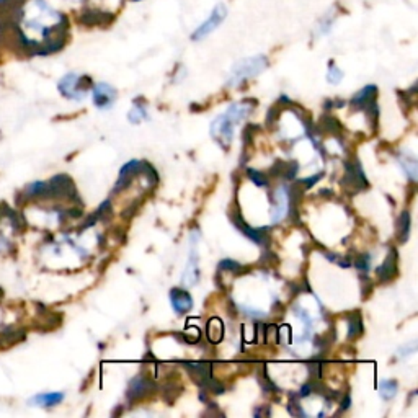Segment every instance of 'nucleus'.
I'll list each match as a JSON object with an SVG mask.
<instances>
[{"label":"nucleus","instance_id":"nucleus-15","mask_svg":"<svg viewBox=\"0 0 418 418\" xmlns=\"http://www.w3.org/2000/svg\"><path fill=\"white\" fill-rule=\"evenodd\" d=\"M186 370L199 385H204L211 379V365L209 363H186Z\"/></svg>","mask_w":418,"mask_h":418},{"label":"nucleus","instance_id":"nucleus-4","mask_svg":"<svg viewBox=\"0 0 418 418\" xmlns=\"http://www.w3.org/2000/svg\"><path fill=\"white\" fill-rule=\"evenodd\" d=\"M59 92L71 100H84L89 89H92V80L87 75H79L75 72H69L59 80Z\"/></svg>","mask_w":418,"mask_h":418},{"label":"nucleus","instance_id":"nucleus-31","mask_svg":"<svg viewBox=\"0 0 418 418\" xmlns=\"http://www.w3.org/2000/svg\"><path fill=\"white\" fill-rule=\"evenodd\" d=\"M349 402H352V401H349V395H345V399H343V402H342V412L347 410V408L349 407Z\"/></svg>","mask_w":418,"mask_h":418},{"label":"nucleus","instance_id":"nucleus-29","mask_svg":"<svg viewBox=\"0 0 418 418\" xmlns=\"http://www.w3.org/2000/svg\"><path fill=\"white\" fill-rule=\"evenodd\" d=\"M415 352H417V343L412 342L410 345H407V347H403V348L399 349V356H401V358L408 356V354H412V353H415Z\"/></svg>","mask_w":418,"mask_h":418},{"label":"nucleus","instance_id":"nucleus-22","mask_svg":"<svg viewBox=\"0 0 418 418\" xmlns=\"http://www.w3.org/2000/svg\"><path fill=\"white\" fill-rule=\"evenodd\" d=\"M342 79H343V71L340 69V67L335 66L334 62H330L329 71H327V82L337 85V84H340V82H342Z\"/></svg>","mask_w":418,"mask_h":418},{"label":"nucleus","instance_id":"nucleus-18","mask_svg":"<svg viewBox=\"0 0 418 418\" xmlns=\"http://www.w3.org/2000/svg\"><path fill=\"white\" fill-rule=\"evenodd\" d=\"M335 25V8H331L325 13L324 17L320 18L319 24H317V30H316V36H325L329 35L331 28H334Z\"/></svg>","mask_w":418,"mask_h":418},{"label":"nucleus","instance_id":"nucleus-10","mask_svg":"<svg viewBox=\"0 0 418 418\" xmlns=\"http://www.w3.org/2000/svg\"><path fill=\"white\" fill-rule=\"evenodd\" d=\"M289 209V198L286 186H280L273 194V212H271V222H278L288 215Z\"/></svg>","mask_w":418,"mask_h":418},{"label":"nucleus","instance_id":"nucleus-14","mask_svg":"<svg viewBox=\"0 0 418 418\" xmlns=\"http://www.w3.org/2000/svg\"><path fill=\"white\" fill-rule=\"evenodd\" d=\"M376 93H378V89L374 85H367L352 98V107L356 110H365L372 102H376Z\"/></svg>","mask_w":418,"mask_h":418},{"label":"nucleus","instance_id":"nucleus-21","mask_svg":"<svg viewBox=\"0 0 418 418\" xmlns=\"http://www.w3.org/2000/svg\"><path fill=\"white\" fill-rule=\"evenodd\" d=\"M397 227H399V239H401V242H407L408 234H410V212L408 211L402 212L401 217H399Z\"/></svg>","mask_w":418,"mask_h":418},{"label":"nucleus","instance_id":"nucleus-1","mask_svg":"<svg viewBox=\"0 0 418 418\" xmlns=\"http://www.w3.org/2000/svg\"><path fill=\"white\" fill-rule=\"evenodd\" d=\"M7 21L8 38L31 54L59 51L69 33V18L54 0H18Z\"/></svg>","mask_w":418,"mask_h":418},{"label":"nucleus","instance_id":"nucleus-3","mask_svg":"<svg viewBox=\"0 0 418 418\" xmlns=\"http://www.w3.org/2000/svg\"><path fill=\"white\" fill-rule=\"evenodd\" d=\"M268 67V57L262 56H252V57H244L239 62H235L233 69H230L229 79H227V85L229 87H239L240 84L253 77L260 75L263 71Z\"/></svg>","mask_w":418,"mask_h":418},{"label":"nucleus","instance_id":"nucleus-16","mask_svg":"<svg viewBox=\"0 0 418 418\" xmlns=\"http://www.w3.org/2000/svg\"><path fill=\"white\" fill-rule=\"evenodd\" d=\"M111 15L108 12L100 10V8L87 7L80 13V21L85 25H102L107 20H110Z\"/></svg>","mask_w":418,"mask_h":418},{"label":"nucleus","instance_id":"nucleus-9","mask_svg":"<svg viewBox=\"0 0 418 418\" xmlns=\"http://www.w3.org/2000/svg\"><path fill=\"white\" fill-rule=\"evenodd\" d=\"M198 239V230L197 235H194V230L192 233V253H190V262L188 266H186V271L183 275V284L185 286H193L198 283L199 280V270H198V248L194 245V240Z\"/></svg>","mask_w":418,"mask_h":418},{"label":"nucleus","instance_id":"nucleus-6","mask_svg":"<svg viewBox=\"0 0 418 418\" xmlns=\"http://www.w3.org/2000/svg\"><path fill=\"white\" fill-rule=\"evenodd\" d=\"M345 188H348L349 192L356 193L365 190L367 186V180L363 172V167L358 162H347L345 163V176H343Z\"/></svg>","mask_w":418,"mask_h":418},{"label":"nucleus","instance_id":"nucleus-23","mask_svg":"<svg viewBox=\"0 0 418 418\" xmlns=\"http://www.w3.org/2000/svg\"><path fill=\"white\" fill-rule=\"evenodd\" d=\"M401 163H402V167L403 169H406V172H407V175L410 176V179L415 181L417 180V161H415V157H401Z\"/></svg>","mask_w":418,"mask_h":418},{"label":"nucleus","instance_id":"nucleus-12","mask_svg":"<svg viewBox=\"0 0 418 418\" xmlns=\"http://www.w3.org/2000/svg\"><path fill=\"white\" fill-rule=\"evenodd\" d=\"M376 273H378V278L379 281H383V283H388V281L395 278V275H397V250H389L388 257H385L383 265L376 270Z\"/></svg>","mask_w":418,"mask_h":418},{"label":"nucleus","instance_id":"nucleus-2","mask_svg":"<svg viewBox=\"0 0 418 418\" xmlns=\"http://www.w3.org/2000/svg\"><path fill=\"white\" fill-rule=\"evenodd\" d=\"M253 110V104L234 103L227 108L224 115L217 116L211 125V136L224 147H229L234 138L235 125Z\"/></svg>","mask_w":418,"mask_h":418},{"label":"nucleus","instance_id":"nucleus-19","mask_svg":"<svg viewBox=\"0 0 418 418\" xmlns=\"http://www.w3.org/2000/svg\"><path fill=\"white\" fill-rule=\"evenodd\" d=\"M363 331H365V329H363V320L360 312H354L348 319V338L352 340L360 337V335H363Z\"/></svg>","mask_w":418,"mask_h":418},{"label":"nucleus","instance_id":"nucleus-11","mask_svg":"<svg viewBox=\"0 0 418 418\" xmlns=\"http://www.w3.org/2000/svg\"><path fill=\"white\" fill-rule=\"evenodd\" d=\"M154 389H156V384H154L151 379L144 378V376H138V378L131 381L128 399L129 401H138V399H143L144 395L151 394Z\"/></svg>","mask_w":418,"mask_h":418},{"label":"nucleus","instance_id":"nucleus-30","mask_svg":"<svg viewBox=\"0 0 418 418\" xmlns=\"http://www.w3.org/2000/svg\"><path fill=\"white\" fill-rule=\"evenodd\" d=\"M54 2L61 3V6H66V7H79V6H84L85 2H89V0H54Z\"/></svg>","mask_w":418,"mask_h":418},{"label":"nucleus","instance_id":"nucleus-26","mask_svg":"<svg viewBox=\"0 0 418 418\" xmlns=\"http://www.w3.org/2000/svg\"><path fill=\"white\" fill-rule=\"evenodd\" d=\"M247 175L250 176V179H252V181L253 183H255L257 186H266L270 185L268 183V179H266V175L265 174H262V172H257V170H253V169H248L247 170Z\"/></svg>","mask_w":418,"mask_h":418},{"label":"nucleus","instance_id":"nucleus-25","mask_svg":"<svg viewBox=\"0 0 418 418\" xmlns=\"http://www.w3.org/2000/svg\"><path fill=\"white\" fill-rule=\"evenodd\" d=\"M219 270L222 271H234V273H240V271L245 270L244 265L234 262V260H221L219 263Z\"/></svg>","mask_w":418,"mask_h":418},{"label":"nucleus","instance_id":"nucleus-7","mask_svg":"<svg viewBox=\"0 0 418 418\" xmlns=\"http://www.w3.org/2000/svg\"><path fill=\"white\" fill-rule=\"evenodd\" d=\"M230 221H233V224L237 227L245 237L253 240L257 245H262V247L268 248V245H270V235L265 234V229H253V227H250L247 222L242 219L239 211H235V215L230 216Z\"/></svg>","mask_w":418,"mask_h":418},{"label":"nucleus","instance_id":"nucleus-24","mask_svg":"<svg viewBox=\"0 0 418 418\" xmlns=\"http://www.w3.org/2000/svg\"><path fill=\"white\" fill-rule=\"evenodd\" d=\"M370 260H371L370 253H360V255L353 260V265L356 266L360 271H363V273H367V271H370V266H371Z\"/></svg>","mask_w":418,"mask_h":418},{"label":"nucleus","instance_id":"nucleus-17","mask_svg":"<svg viewBox=\"0 0 418 418\" xmlns=\"http://www.w3.org/2000/svg\"><path fill=\"white\" fill-rule=\"evenodd\" d=\"M62 399H64V394L48 392V394L36 395L33 401H31V403H35V406L38 407H53V406H57L59 402H62Z\"/></svg>","mask_w":418,"mask_h":418},{"label":"nucleus","instance_id":"nucleus-8","mask_svg":"<svg viewBox=\"0 0 418 418\" xmlns=\"http://www.w3.org/2000/svg\"><path fill=\"white\" fill-rule=\"evenodd\" d=\"M92 97H93L95 107L102 108V110L104 108V110H107V108H111V104L116 102L118 92L110 84H104V82H102V84L93 85Z\"/></svg>","mask_w":418,"mask_h":418},{"label":"nucleus","instance_id":"nucleus-28","mask_svg":"<svg viewBox=\"0 0 418 418\" xmlns=\"http://www.w3.org/2000/svg\"><path fill=\"white\" fill-rule=\"evenodd\" d=\"M322 125L325 126V129L329 131V133H334V134H337V136H340L342 133H340V125H338V121L335 120V118H331V116H325L324 120H322Z\"/></svg>","mask_w":418,"mask_h":418},{"label":"nucleus","instance_id":"nucleus-20","mask_svg":"<svg viewBox=\"0 0 418 418\" xmlns=\"http://www.w3.org/2000/svg\"><path fill=\"white\" fill-rule=\"evenodd\" d=\"M397 388L399 385L394 379H383L379 383L381 397H383L384 401H390V399H394L395 394H397Z\"/></svg>","mask_w":418,"mask_h":418},{"label":"nucleus","instance_id":"nucleus-5","mask_svg":"<svg viewBox=\"0 0 418 418\" xmlns=\"http://www.w3.org/2000/svg\"><path fill=\"white\" fill-rule=\"evenodd\" d=\"M226 18H227L226 3H217V6L212 8V12L209 13L206 20H204L203 24L193 31L192 39L193 41H201V39L206 38V36L215 33V31L219 28L222 24H224Z\"/></svg>","mask_w":418,"mask_h":418},{"label":"nucleus","instance_id":"nucleus-13","mask_svg":"<svg viewBox=\"0 0 418 418\" xmlns=\"http://www.w3.org/2000/svg\"><path fill=\"white\" fill-rule=\"evenodd\" d=\"M170 302L172 307L175 309V312L185 314L193 307V299L188 293L180 288H174L170 291Z\"/></svg>","mask_w":418,"mask_h":418},{"label":"nucleus","instance_id":"nucleus-27","mask_svg":"<svg viewBox=\"0 0 418 418\" xmlns=\"http://www.w3.org/2000/svg\"><path fill=\"white\" fill-rule=\"evenodd\" d=\"M147 118V113H145L144 104H134L133 110L129 111V121L133 122H139L140 120Z\"/></svg>","mask_w":418,"mask_h":418}]
</instances>
